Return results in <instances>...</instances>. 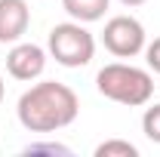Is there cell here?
<instances>
[{"label":"cell","mask_w":160,"mask_h":157,"mask_svg":"<svg viewBox=\"0 0 160 157\" xmlns=\"http://www.w3.org/2000/svg\"><path fill=\"white\" fill-rule=\"evenodd\" d=\"M31 25V9L25 0H0V43H19Z\"/></svg>","instance_id":"obj_6"},{"label":"cell","mask_w":160,"mask_h":157,"mask_svg":"<svg viewBox=\"0 0 160 157\" xmlns=\"http://www.w3.org/2000/svg\"><path fill=\"white\" fill-rule=\"evenodd\" d=\"M96 157H139V148L123 139H108L96 148Z\"/></svg>","instance_id":"obj_8"},{"label":"cell","mask_w":160,"mask_h":157,"mask_svg":"<svg viewBox=\"0 0 160 157\" xmlns=\"http://www.w3.org/2000/svg\"><path fill=\"white\" fill-rule=\"evenodd\" d=\"M25 151H28V154H37V151H46V154H68L65 145H52V142H46V145H28Z\"/></svg>","instance_id":"obj_11"},{"label":"cell","mask_w":160,"mask_h":157,"mask_svg":"<svg viewBox=\"0 0 160 157\" xmlns=\"http://www.w3.org/2000/svg\"><path fill=\"white\" fill-rule=\"evenodd\" d=\"M16 114L28 133H56L77 120L80 99L71 86H65L59 80H40L22 93Z\"/></svg>","instance_id":"obj_1"},{"label":"cell","mask_w":160,"mask_h":157,"mask_svg":"<svg viewBox=\"0 0 160 157\" xmlns=\"http://www.w3.org/2000/svg\"><path fill=\"white\" fill-rule=\"evenodd\" d=\"M142 133L151 139V142L160 145V105L145 108V114H142Z\"/></svg>","instance_id":"obj_9"},{"label":"cell","mask_w":160,"mask_h":157,"mask_svg":"<svg viewBox=\"0 0 160 157\" xmlns=\"http://www.w3.org/2000/svg\"><path fill=\"white\" fill-rule=\"evenodd\" d=\"M96 86L105 99L117 102V105H126V108H139V105H148L151 96H154V80L145 68H136V65H123V62H111L105 65L96 77Z\"/></svg>","instance_id":"obj_2"},{"label":"cell","mask_w":160,"mask_h":157,"mask_svg":"<svg viewBox=\"0 0 160 157\" xmlns=\"http://www.w3.org/2000/svg\"><path fill=\"white\" fill-rule=\"evenodd\" d=\"M0 102H3V77H0Z\"/></svg>","instance_id":"obj_13"},{"label":"cell","mask_w":160,"mask_h":157,"mask_svg":"<svg viewBox=\"0 0 160 157\" xmlns=\"http://www.w3.org/2000/svg\"><path fill=\"white\" fill-rule=\"evenodd\" d=\"M102 43L111 56L117 59H132L145 49V28L139 19L132 16H114V19L105 22V31H102Z\"/></svg>","instance_id":"obj_4"},{"label":"cell","mask_w":160,"mask_h":157,"mask_svg":"<svg viewBox=\"0 0 160 157\" xmlns=\"http://www.w3.org/2000/svg\"><path fill=\"white\" fill-rule=\"evenodd\" d=\"M123 6H142V3H148V0H120Z\"/></svg>","instance_id":"obj_12"},{"label":"cell","mask_w":160,"mask_h":157,"mask_svg":"<svg viewBox=\"0 0 160 157\" xmlns=\"http://www.w3.org/2000/svg\"><path fill=\"white\" fill-rule=\"evenodd\" d=\"M46 68V49L37 43H16L6 56V71L16 80H37Z\"/></svg>","instance_id":"obj_5"},{"label":"cell","mask_w":160,"mask_h":157,"mask_svg":"<svg viewBox=\"0 0 160 157\" xmlns=\"http://www.w3.org/2000/svg\"><path fill=\"white\" fill-rule=\"evenodd\" d=\"M108 3H111V0H62V9L74 22L89 25V22H99L102 16L108 13Z\"/></svg>","instance_id":"obj_7"},{"label":"cell","mask_w":160,"mask_h":157,"mask_svg":"<svg viewBox=\"0 0 160 157\" xmlns=\"http://www.w3.org/2000/svg\"><path fill=\"white\" fill-rule=\"evenodd\" d=\"M145 62H148L151 71L160 74V37H154L151 43H145Z\"/></svg>","instance_id":"obj_10"},{"label":"cell","mask_w":160,"mask_h":157,"mask_svg":"<svg viewBox=\"0 0 160 157\" xmlns=\"http://www.w3.org/2000/svg\"><path fill=\"white\" fill-rule=\"evenodd\" d=\"M49 56L65 68H83L96 56V37L86 31L83 22H62L49 31Z\"/></svg>","instance_id":"obj_3"}]
</instances>
